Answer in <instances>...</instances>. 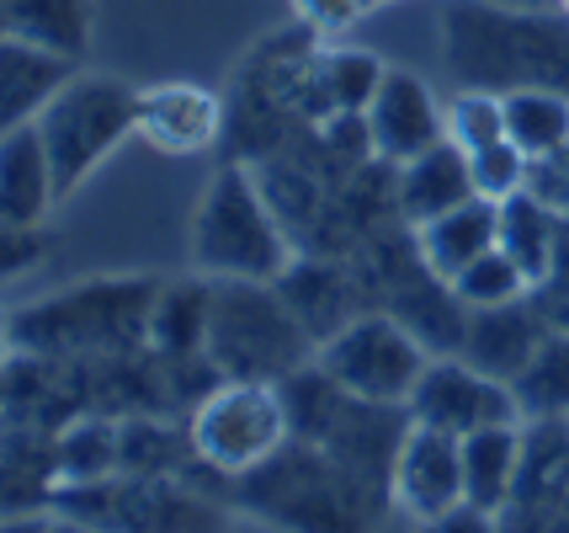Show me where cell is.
Wrapping results in <instances>:
<instances>
[{
    "mask_svg": "<svg viewBox=\"0 0 569 533\" xmlns=\"http://www.w3.org/2000/svg\"><path fill=\"white\" fill-rule=\"evenodd\" d=\"M223 507L277 533H378L395 491L347 470L315 443L288 437L261 470L223 481Z\"/></svg>",
    "mask_w": 569,
    "mask_h": 533,
    "instance_id": "1",
    "label": "cell"
},
{
    "mask_svg": "<svg viewBox=\"0 0 569 533\" xmlns=\"http://www.w3.org/2000/svg\"><path fill=\"white\" fill-rule=\"evenodd\" d=\"M442 59L458 86L473 91H527L548 86L569 97V17L565 11H511L485 0L442 6Z\"/></svg>",
    "mask_w": 569,
    "mask_h": 533,
    "instance_id": "2",
    "label": "cell"
},
{
    "mask_svg": "<svg viewBox=\"0 0 569 533\" xmlns=\"http://www.w3.org/2000/svg\"><path fill=\"white\" fill-rule=\"evenodd\" d=\"M160 278H86L49 299L11 309L6 342L11 353L38 357H118L149 347V309H154Z\"/></svg>",
    "mask_w": 569,
    "mask_h": 533,
    "instance_id": "3",
    "label": "cell"
},
{
    "mask_svg": "<svg viewBox=\"0 0 569 533\" xmlns=\"http://www.w3.org/2000/svg\"><path fill=\"white\" fill-rule=\"evenodd\" d=\"M187 246H192V267L202 278L277 283L293 267V235L277 219L261 171H250L246 160H223L208 177L192 208Z\"/></svg>",
    "mask_w": 569,
    "mask_h": 533,
    "instance_id": "4",
    "label": "cell"
},
{
    "mask_svg": "<svg viewBox=\"0 0 569 533\" xmlns=\"http://www.w3.org/2000/svg\"><path fill=\"white\" fill-rule=\"evenodd\" d=\"M320 342L303 330L277 283L213 278V320H208V363L223 379L282 384L309 368Z\"/></svg>",
    "mask_w": 569,
    "mask_h": 533,
    "instance_id": "5",
    "label": "cell"
},
{
    "mask_svg": "<svg viewBox=\"0 0 569 533\" xmlns=\"http://www.w3.org/2000/svg\"><path fill=\"white\" fill-rule=\"evenodd\" d=\"M282 401H288V422L293 437L315 443L325 454H336L347 470L368 475V481L389 485L395 491V458L405 448V432H410V406H378L362 401L325 374L320 363L298 368L293 379L277 384Z\"/></svg>",
    "mask_w": 569,
    "mask_h": 533,
    "instance_id": "6",
    "label": "cell"
},
{
    "mask_svg": "<svg viewBox=\"0 0 569 533\" xmlns=\"http://www.w3.org/2000/svg\"><path fill=\"white\" fill-rule=\"evenodd\" d=\"M49 512L97 533H223L229 507L213 491L171 475H107L91 485H59Z\"/></svg>",
    "mask_w": 569,
    "mask_h": 533,
    "instance_id": "7",
    "label": "cell"
},
{
    "mask_svg": "<svg viewBox=\"0 0 569 533\" xmlns=\"http://www.w3.org/2000/svg\"><path fill=\"white\" fill-rule=\"evenodd\" d=\"M32 124L43 134L59 193L70 198L128 134H139V91L112 76H74Z\"/></svg>",
    "mask_w": 569,
    "mask_h": 533,
    "instance_id": "8",
    "label": "cell"
},
{
    "mask_svg": "<svg viewBox=\"0 0 569 533\" xmlns=\"http://www.w3.org/2000/svg\"><path fill=\"white\" fill-rule=\"evenodd\" d=\"M187 432H192V448L202 464L219 470L223 481H234V475L261 470L293 437V422H288V401L277 384L219 379L192 406Z\"/></svg>",
    "mask_w": 569,
    "mask_h": 533,
    "instance_id": "9",
    "label": "cell"
},
{
    "mask_svg": "<svg viewBox=\"0 0 569 533\" xmlns=\"http://www.w3.org/2000/svg\"><path fill=\"white\" fill-rule=\"evenodd\" d=\"M315 363L362 401L410 406L421 374L431 368V347L399 320L395 309H362L351 326H341L330 342H320Z\"/></svg>",
    "mask_w": 569,
    "mask_h": 533,
    "instance_id": "10",
    "label": "cell"
},
{
    "mask_svg": "<svg viewBox=\"0 0 569 533\" xmlns=\"http://www.w3.org/2000/svg\"><path fill=\"white\" fill-rule=\"evenodd\" d=\"M410 416H416L421 427H442V432H452V437L521 422L511 384L496 379V374H485V368H473L469 357H458V353L431 357V368L421 374L416 395H410Z\"/></svg>",
    "mask_w": 569,
    "mask_h": 533,
    "instance_id": "11",
    "label": "cell"
},
{
    "mask_svg": "<svg viewBox=\"0 0 569 533\" xmlns=\"http://www.w3.org/2000/svg\"><path fill=\"white\" fill-rule=\"evenodd\" d=\"M362 118L372 134V155L383 166H405L447 139V107L416 70H389Z\"/></svg>",
    "mask_w": 569,
    "mask_h": 533,
    "instance_id": "12",
    "label": "cell"
},
{
    "mask_svg": "<svg viewBox=\"0 0 569 533\" xmlns=\"http://www.w3.org/2000/svg\"><path fill=\"white\" fill-rule=\"evenodd\" d=\"M223 134V102L219 91H208L198 80H160L139 91V139L160 155H202L219 145Z\"/></svg>",
    "mask_w": 569,
    "mask_h": 533,
    "instance_id": "13",
    "label": "cell"
},
{
    "mask_svg": "<svg viewBox=\"0 0 569 533\" xmlns=\"http://www.w3.org/2000/svg\"><path fill=\"white\" fill-rule=\"evenodd\" d=\"M458 502H463V437L410 422L405 448L395 458V507L426 523Z\"/></svg>",
    "mask_w": 569,
    "mask_h": 533,
    "instance_id": "14",
    "label": "cell"
},
{
    "mask_svg": "<svg viewBox=\"0 0 569 533\" xmlns=\"http://www.w3.org/2000/svg\"><path fill=\"white\" fill-rule=\"evenodd\" d=\"M553 330V315L532 299H517V305H496V309H469V330H463V347L458 357H469L473 368L496 374V379H517L527 368V357L543 347V336Z\"/></svg>",
    "mask_w": 569,
    "mask_h": 533,
    "instance_id": "15",
    "label": "cell"
},
{
    "mask_svg": "<svg viewBox=\"0 0 569 533\" xmlns=\"http://www.w3.org/2000/svg\"><path fill=\"white\" fill-rule=\"evenodd\" d=\"M59 198L64 193H59L38 124L6 128L0 134V219H6V229H38Z\"/></svg>",
    "mask_w": 569,
    "mask_h": 533,
    "instance_id": "16",
    "label": "cell"
},
{
    "mask_svg": "<svg viewBox=\"0 0 569 533\" xmlns=\"http://www.w3.org/2000/svg\"><path fill=\"white\" fill-rule=\"evenodd\" d=\"M479 198L473 193V171H469V150H458L452 139L431 145L426 155L395 166V214L405 219V229H421L431 219L452 214L458 204Z\"/></svg>",
    "mask_w": 569,
    "mask_h": 533,
    "instance_id": "17",
    "label": "cell"
},
{
    "mask_svg": "<svg viewBox=\"0 0 569 533\" xmlns=\"http://www.w3.org/2000/svg\"><path fill=\"white\" fill-rule=\"evenodd\" d=\"M282 299L293 305V315L303 320V330L315 342H330L341 326H351L362 305H357V278L336 261H315V256H293V267L277 278Z\"/></svg>",
    "mask_w": 569,
    "mask_h": 533,
    "instance_id": "18",
    "label": "cell"
},
{
    "mask_svg": "<svg viewBox=\"0 0 569 533\" xmlns=\"http://www.w3.org/2000/svg\"><path fill=\"white\" fill-rule=\"evenodd\" d=\"M74 76H80V65L64 59V53L0 38V124L6 128L32 124Z\"/></svg>",
    "mask_w": 569,
    "mask_h": 533,
    "instance_id": "19",
    "label": "cell"
},
{
    "mask_svg": "<svg viewBox=\"0 0 569 533\" xmlns=\"http://www.w3.org/2000/svg\"><path fill=\"white\" fill-rule=\"evenodd\" d=\"M410 235H416V256H421L426 273L452 283L469 261L496 251V204L490 198H469V204H458L442 219L410 229Z\"/></svg>",
    "mask_w": 569,
    "mask_h": 533,
    "instance_id": "20",
    "label": "cell"
},
{
    "mask_svg": "<svg viewBox=\"0 0 569 533\" xmlns=\"http://www.w3.org/2000/svg\"><path fill=\"white\" fill-rule=\"evenodd\" d=\"M208 320H213V278L160 283L149 309V353L154 357H202L208 353Z\"/></svg>",
    "mask_w": 569,
    "mask_h": 533,
    "instance_id": "21",
    "label": "cell"
},
{
    "mask_svg": "<svg viewBox=\"0 0 569 533\" xmlns=\"http://www.w3.org/2000/svg\"><path fill=\"white\" fill-rule=\"evenodd\" d=\"M0 38L64 53L80 65L91 49V0H0Z\"/></svg>",
    "mask_w": 569,
    "mask_h": 533,
    "instance_id": "22",
    "label": "cell"
},
{
    "mask_svg": "<svg viewBox=\"0 0 569 533\" xmlns=\"http://www.w3.org/2000/svg\"><path fill=\"white\" fill-rule=\"evenodd\" d=\"M521 448H527V422L485 427L463 437V502L485 512H500L511 502V485L521 475Z\"/></svg>",
    "mask_w": 569,
    "mask_h": 533,
    "instance_id": "23",
    "label": "cell"
},
{
    "mask_svg": "<svg viewBox=\"0 0 569 533\" xmlns=\"http://www.w3.org/2000/svg\"><path fill=\"white\" fill-rule=\"evenodd\" d=\"M59 491V443L43 427H6V517L49 512Z\"/></svg>",
    "mask_w": 569,
    "mask_h": 533,
    "instance_id": "24",
    "label": "cell"
},
{
    "mask_svg": "<svg viewBox=\"0 0 569 533\" xmlns=\"http://www.w3.org/2000/svg\"><path fill=\"white\" fill-rule=\"evenodd\" d=\"M553 235H559V214L538 193H517L496 204V246L532 278V288L543 283L548 261H553Z\"/></svg>",
    "mask_w": 569,
    "mask_h": 533,
    "instance_id": "25",
    "label": "cell"
},
{
    "mask_svg": "<svg viewBox=\"0 0 569 533\" xmlns=\"http://www.w3.org/2000/svg\"><path fill=\"white\" fill-rule=\"evenodd\" d=\"M59 443V485H91L118 475V458H123V416H74L70 427L53 432Z\"/></svg>",
    "mask_w": 569,
    "mask_h": 533,
    "instance_id": "26",
    "label": "cell"
},
{
    "mask_svg": "<svg viewBox=\"0 0 569 533\" xmlns=\"http://www.w3.org/2000/svg\"><path fill=\"white\" fill-rule=\"evenodd\" d=\"M511 395L521 422H569V326L548 330L543 347L511 379Z\"/></svg>",
    "mask_w": 569,
    "mask_h": 533,
    "instance_id": "27",
    "label": "cell"
},
{
    "mask_svg": "<svg viewBox=\"0 0 569 533\" xmlns=\"http://www.w3.org/2000/svg\"><path fill=\"white\" fill-rule=\"evenodd\" d=\"M506 139L517 150H527L532 160L569 150V97L548 91V86L506 91Z\"/></svg>",
    "mask_w": 569,
    "mask_h": 533,
    "instance_id": "28",
    "label": "cell"
},
{
    "mask_svg": "<svg viewBox=\"0 0 569 533\" xmlns=\"http://www.w3.org/2000/svg\"><path fill=\"white\" fill-rule=\"evenodd\" d=\"M315 76H320L325 112L336 118V112H368V102L389 76V65L368 49H320L315 53Z\"/></svg>",
    "mask_w": 569,
    "mask_h": 533,
    "instance_id": "29",
    "label": "cell"
},
{
    "mask_svg": "<svg viewBox=\"0 0 569 533\" xmlns=\"http://www.w3.org/2000/svg\"><path fill=\"white\" fill-rule=\"evenodd\" d=\"M452 294L463 299L469 309H496V305H517V299H532L538 288H532V278L521 273L511 256L500 251H485L479 261H469L458 278H452Z\"/></svg>",
    "mask_w": 569,
    "mask_h": 533,
    "instance_id": "30",
    "label": "cell"
},
{
    "mask_svg": "<svg viewBox=\"0 0 569 533\" xmlns=\"http://www.w3.org/2000/svg\"><path fill=\"white\" fill-rule=\"evenodd\" d=\"M447 139L458 150H485L506 139V97L500 91H473V86H458V97L447 102Z\"/></svg>",
    "mask_w": 569,
    "mask_h": 533,
    "instance_id": "31",
    "label": "cell"
},
{
    "mask_svg": "<svg viewBox=\"0 0 569 533\" xmlns=\"http://www.w3.org/2000/svg\"><path fill=\"white\" fill-rule=\"evenodd\" d=\"M469 171H473V193H479V198L506 204V198L527 193V181H532V155L517 150L511 139H496V145H485V150L469 155Z\"/></svg>",
    "mask_w": 569,
    "mask_h": 533,
    "instance_id": "32",
    "label": "cell"
},
{
    "mask_svg": "<svg viewBox=\"0 0 569 533\" xmlns=\"http://www.w3.org/2000/svg\"><path fill=\"white\" fill-rule=\"evenodd\" d=\"M538 305L553 315V309H569V219L559 214V235H553V261H548L543 283H538Z\"/></svg>",
    "mask_w": 569,
    "mask_h": 533,
    "instance_id": "33",
    "label": "cell"
},
{
    "mask_svg": "<svg viewBox=\"0 0 569 533\" xmlns=\"http://www.w3.org/2000/svg\"><path fill=\"white\" fill-rule=\"evenodd\" d=\"M527 193H538L553 214H565L569 219V150L548 155V160H532V181H527Z\"/></svg>",
    "mask_w": 569,
    "mask_h": 533,
    "instance_id": "34",
    "label": "cell"
},
{
    "mask_svg": "<svg viewBox=\"0 0 569 533\" xmlns=\"http://www.w3.org/2000/svg\"><path fill=\"white\" fill-rule=\"evenodd\" d=\"M298 22L315 27V32H347L362 11H368V0H293Z\"/></svg>",
    "mask_w": 569,
    "mask_h": 533,
    "instance_id": "35",
    "label": "cell"
},
{
    "mask_svg": "<svg viewBox=\"0 0 569 533\" xmlns=\"http://www.w3.org/2000/svg\"><path fill=\"white\" fill-rule=\"evenodd\" d=\"M416 533H500V512L458 502V507H447V512H437V517L416 523Z\"/></svg>",
    "mask_w": 569,
    "mask_h": 533,
    "instance_id": "36",
    "label": "cell"
},
{
    "mask_svg": "<svg viewBox=\"0 0 569 533\" xmlns=\"http://www.w3.org/2000/svg\"><path fill=\"white\" fill-rule=\"evenodd\" d=\"M43 225L38 229H6V278H22V267L38 256L43 261Z\"/></svg>",
    "mask_w": 569,
    "mask_h": 533,
    "instance_id": "37",
    "label": "cell"
},
{
    "mask_svg": "<svg viewBox=\"0 0 569 533\" xmlns=\"http://www.w3.org/2000/svg\"><path fill=\"white\" fill-rule=\"evenodd\" d=\"M6 533H53V512H11Z\"/></svg>",
    "mask_w": 569,
    "mask_h": 533,
    "instance_id": "38",
    "label": "cell"
},
{
    "mask_svg": "<svg viewBox=\"0 0 569 533\" xmlns=\"http://www.w3.org/2000/svg\"><path fill=\"white\" fill-rule=\"evenodd\" d=\"M485 6H511V11H553V0H485Z\"/></svg>",
    "mask_w": 569,
    "mask_h": 533,
    "instance_id": "39",
    "label": "cell"
},
{
    "mask_svg": "<svg viewBox=\"0 0 569 533\" xmlns=\"http://www.w3.org/2000/svg\"><path fill=\"white\" fill-rule=\"evenodd\" d=\"M543 533H569V502H565V507H559V512H553V517H548V523H543Z\"/></svg>",
    "mask_w": 569,
    "mask_h": 533,
    "instance_id": "40",
    "label": "cell"
},
{
    "mask_svg": "<svg viewBox=\"0 0 569 533\" xmlns=\"http://www.w3.org/2000/svg\"><path fill=\"white\" fill-rule=\"evenodd\" d=\"M53 533H97V529H86V523H74V517H59V512H53Z\"/></svg>",
    "mask_w": 569,
    "mask_h": 533,
    "instance_id": "41",
    "label": "cell"
},
{
    "mask_svg": "<svg viewBox=\"0 0 569 533\" xmlns=\"http://www.w3.org/2000/svg\"><path fill=\"white\" fill-rule=\"evenodd\" d=\"M553 11H565V17H569V0H553Z\"/></svg>",
    "mask_w": 569,
    "mask_h": 533,
    "instance_id": "42",
    "label": "cell"
},
{
    "mask_svg": "<svg viewBox=\"0 0 569 533\" xmlns=\"http://www.w3.org/2000/svg\"><path fill=\"white\" fill-rule=\"evenodd\" d=\"M368 6H389V0H368Z\"/></svg>",
    "mask_w": 569,
    "mask_h": 533,
    "instance_id": "43",
    "label": "cell"
},
{
    "mask_svg": "<svg viewBox=\"0 0 569 533\" xmlns=\"http://www.w3.org/2000/svg\"><path fill=\"white\" fill-rule=\"evenodd\" d=\"M565 427H569V422H565Z\"/></svg>",
    "mask_w": 569,
    "mask_h": 533,
    "instance_id": "44",
    "label": "cell"
}]
</instances>
